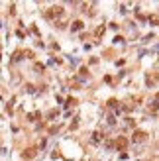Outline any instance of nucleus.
<instances>
[{
  "label": "nucleus",
  "instance_id": "obj_2",
  "mask_svg": "<svg viewBox=\"0 0 159 161\" xmlns=\"http://www.w3.org/2000/svg\"><path fill=\"white\" fill-rule=\"evenodd\" d=\"M63 14V6H53V8H49L47 12H45V18H55V16H61Z\"/></svg>",
  "mask_w": 159,
  "mask_h": 161
},
{
  "label": "nucleus",
  "instance_id": "obj_5",
  "mask_svg": "<svg viewBox=\"0 0 159 161\" xmlns=\"http://www.w3.org/2000/svg\"><path fill=\"white\" fill-rule=\"evenodd\" d=\"M83 26H85V24H83L81 20H75V22L71 24V30H73V32H81V30H83Z\"/></svg>",
  "mask_w": 159,
  "mask_h": 161
},
{
  "label": "nucleus",
  "instance_id": "obj_6",
  "mask_svg": "<svg viewBox=\"0 0 159 161\" xmlns=\"http://www.w3.org/2000/svg\"><path fill=\"white\" fill-rule=\"evenodd\" d=\"M79 73H81V75H79V79H81V81H85V79H86V75H89V71H86L85 67H83V69H81Z\"/></svg>",
  "mask_w": 159,
  "mask_h": 161
},
{
  "label": "nucleus",
  "instance_id": "obj_11",
  "mask_svg": "<svg viewBox=\"0 0 159 161\" xmlns=\"http://www.w3.org/2000/svg\"><path fill=\"white\" fill-rule=\"evenodd\" d=\"M28 118H30V120L33 122V120H36V118H39V112H33V114H30V116H28Z\"/></svg>",
  "mask_w": 159,
  "mask_h": 161
},
{
  "label": "nucleus",
  "instance_id": "obj_9",
  "mask_svg": "<svg viewBox=\"0 0 159 161\" xmlns=\"http://www.w3.org/2000/svg\"><path fill=\"white\" fill-rule=\"evenodd\" d=\"M20 57H22V53H20V51H16V53H14V57H12V63H16V61H18Z\"/></svg>",
  "mask_w": 159,
  "mask_h": 161
},
{
  "label": "nucleus",
  "instance_id": "obj_10",
  "mask_svg": "<svg viewBox=\"0 0 159 161\" xmlns=\"http://www.w3.org/2000/svg\"><path fill=\"white\" fill-rule=\"evenodd\" d=\"M94 34H96V35H98V38H100V35L104 34V28H102V26H100V28H96V32H94Z\"/></svg>",
  "mask_w": 159,
  "mask_h": 161
},
{
  "label": "nucleus",
  "instance_id": "obj_8",
  "mask_svg": "<svg viewBox=\"0 0 159 161\" xmlns=\"http://www.w3.org/2000/svg\"><path fill=\"white\" fill-rule=\"evenodd\" d=\"M157 108H159V104H157V100H153L151 104H149V110H151V112H157Z\"/></svg>",
  "mask_w": 159,
  "mask_h": 161
},
{
  "label": "nucleus",
  "instance_id": "obj_1",
  "mask_svg": "<svg viewBox=\"0 0 159 161\" xmlns=\"http://www.w3.org/2000/svg\"><path fill=\"white\" fill-rule=\"evenodd\" d=\"M145 139H147V134H145V132H141V130H136L132 134V142L134 143H144Z\"/></svg>",
  "mask_w": 159,
  "mask_h": 161
},
{
  "label": "nucleus",
  "instance_id": "obj_3",
  "mask_svg": "<svg viewBox=\"0 0 159 161\" xmlns=\"http://www.w3.org/2000/svg\"><path fill=\"white\" fill-rule=\"evenodd\" d=\"M36 153H37V151L33 149V147H28V149L24 151V155H22V157H24V159H32V157H36Z\"/></svg>",
  "mask_w": 159,
  "mask_h": 161
},
{
  "label": "nucleus",
  "instance_id": "obj_12",
  "mask_svg": "<svg viewBox=\"0 0 159 161\" xmlns=\"http://www.w3.org/2000/svg\"><path fill=\"white\" fill-rule=\"evenodd\" d=\"M149 22H151V24H159V18H157V16H153V18H149Z\"/></svg>",
  "mask_w": 159,
  "mask_h": 161
},
{
  "label": "nucleus",
  "instance_id": "obj_4",
  "mask_svg": "<svg viewBox=\"0 0 159 161\" xmlns=\"http://www.w3.org/2000/svg\"><path fill=\"white\" fill-rule=\"evenodd\" d=\"M126 146H128L126 138H122V136H120V138L116 139V147H118V149H126Z\"/></svg>",
  "mask_w": 159,
  "mask_h": 161
},
{
  "label": "nucleus",
  "instance_id": "obj_7",
  "mask_svg": "<svg viewBox=\"0 0 159 161\" xmlns=\"http://www.w3.org/2000/svg\"><path fill=\"white\" fill-rule=\"evenodd\" d=\"M90 142H93V143H98V142H100V134H98V132H94V134H93Z\"/></svg>",
  "mask_w": 159,
  "mask_h": 161
}]
</instances>
